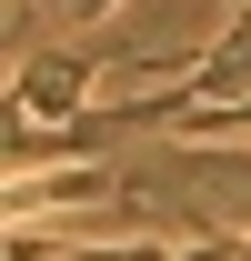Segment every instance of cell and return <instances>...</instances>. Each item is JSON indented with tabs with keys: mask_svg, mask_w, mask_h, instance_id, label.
I'll return each instance as SVG.
<instances>
[{
	"mask_svg": "<svg viewBox=\"0 0 251 261\" xmlns=\"http://www.w3.org/2000/svg\"><path fill=\"white\" fill-rule=\"evenodd\" d=\"M101 50H20V70H10V121H31V130H61V121H91L101 100Z\"/></svg>",
	"mask_w": 251,
	"mask_h": 261,
	"instance_id": "1",
	"label": "cell"
},
{
	"mask_svg": "<svg viewBox=\"0 0 251 261\" xmlns=\"http://www.w3.org/2000/svg\"><path fill=\"white\" fill-rule=\"evenodd\" d=\"M131 181L111 161H91V171H61V181H10V221H40V211H91V201H121Z\"/></svg>",
	"mask_w": 251,
	"mask_h": 261,
	"instance_id": "2",
	"label": "cell"
},
{
	"mask_svg": "<svg viewBox=\"0 0 251 261\" xmlns=\"http://www.w3.org/2000/svg\"><path fill=\"white\" fill-rule=\"evenodd\" d=\"M61 10H81V20H91V10H121V0H61Z\"/></svg>",
	"mask_w": 251,
	"mask_h": 261,
	"instance_id": "3",
	"label": "cell"
},
{
	"mask_svg": "<svg viewBox=\"0 0 251 261\" xmlns=\"http://www.w3.org/2000/svg\"><path fill=\"white\" fill-rule=\"evenodd\" d=\"M221 241H231V261H251V231H221Z\"/></svg>",
	"mask_w": 251,
	"mask_h": 261,
	"instance_id": "4",
	"label": "cell"
}]
</instances>
